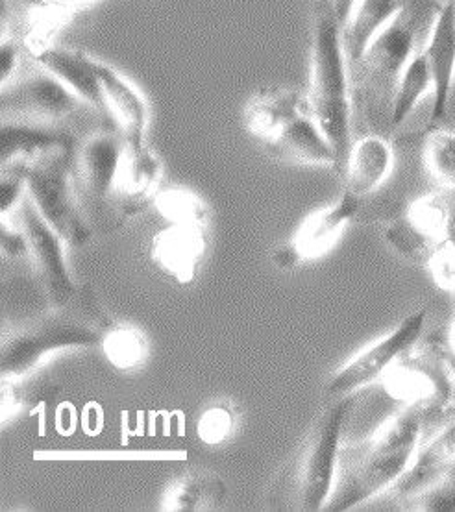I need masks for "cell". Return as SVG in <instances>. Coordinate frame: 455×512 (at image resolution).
I'll use <instances>...</instances> for the list:
<instances>
[{
    "mask_svg": "<svg viewBox=\"0 0 455 512\" xmlns=\"http://www.w3.org/2000/svg\"><path fill=\"white\" fill-rule=\"evenodd\" d=\"M208 228L193 224H169L150 244V259L171 280L187 285L197 278L208 256Z\"/></svg>",
    "mask_w": 455,
    "mask_h": 512,
    "instance_id": "cell-17",
    "label": "cell"
},
{
    "mask_svg": "<svg viewBox=\"0 0 455 512\" xmlns=\"http://www.w3.org/2000/svg\"><path fill=\"white\" fill-rule=\"evenodd\" d=\"M43 4L45 0H2V13H4V19L19 15L23 21H26Z\"/></svg>",
    "mask_w": 455,
    "mask_h": 512,
    "instance_id": "cell-35",
    "label": "cell"
},
{
    "mask_svg": "<svg viewBox=\"0 0 455 512\" xmlns=\"http://www.w3.org/2000/svg\"><path fill=\"white\" fill-rule=\"evenodd\" d=\"M28 189H26V176L23 172L2 171L0 182V217L12 220L21 204L25 202Z\"/></svg>",
    "mask_w": 455,
    "mask_h": 512,
    "instance_id": "cell-32",
    "label": "cell"
},
{
    "mask_svg": "<svg viewBox=\"0 0 455 512\" xmlns=\"http://www.w3.org/2000/svg\"><path fill=\"white\" fill-rule=\"evenodd\" d=\"M387 394L404 403L419 405L441 415L452 400L454 379L444 363L443 341L407 352L382 379Z\"/></svg>",
    "mask_w": 455,
    "mask_h": 512,
    "instance_id": "cell-9",
    "label": "cell"
},
{
    "mask_svg": "<svg viewBox=\"0 0 455 512\" xmlns=\"http://www.w3.org/2000/svg\"><path fill=\"white\" fill-rule=\"evenodd\" d=\"M428 320V309L422 307L404 318L393 331L372 342L354 355L345 365L339 366L324 385L328 400L357 396L359 392L382 381L407 352L419 344Z\"/></svg>",
    "mask_w": 455,
    "mask_h": 512,
    "instance_id": "cell-6",
    "label": "cell"
},
{
    "mask_svg": "<svg viewBox=\"0 0 455 512\" xmlns=\"http://www.w3.org/2000/svg\"><path fill=\"white\" fill-rule=\"evenodd\" d=\"M34 61L37 69L54 76L62 82L74 97L80 98L84 104L104 111L102 89H100L99 76L93 65V56L82 50L62 47L58 43L49 45L45 49L37 50L28 56Z\"/></svg>",
    "mask_w": 455,
    "mask_h": 512,
    "instance_id": "cell-20",
    "label": "cell"
},
{
    "mask_svg": "<svg viewBox=\"0 0 455 512\" xmlns=\"http://www.w3.org/2000/svg\"><path fill=\"white\" fill-rule=\"evenodd\" d=\"M76 148L67 132L52 128L47 122L4 119L0 137V167L2 171L25 174L28 169L47 163L71 161Z\"/></svg>",
    "mask_w": 455,
    "mask_h": 512,
    "instance_id": "cell-12",
    "label": "cell"
},
{
    "mask_svg": "<svg viewBox=\"0 0 455 512\" xmlns=\"http://www.w3.org/2000/svg\"><path fill=\"white\" fill-rule=\"evenodd\" d=\"M243 124L248 134L280 159L341 169L335 148L311 113L308 93L287 87L261 89L248 98Z\"/></svg>",
    "mask_w": 455,
    "mask_h": 512,
    "instance_id": "cell-4",
    "label": "cell"
},
{
    "mask_svg": "<svg viewBox=\"0 0 455 512\" xmlns=\"http://www.w3.org/2000/svg\"><path fill=\"white\" fill-rule=\"evenodd\" d=\"M422 159L437 187L455 193V130L435 128L426 132Z\"/></svg>",
    "mask_w": 455,
    "mask_h": 512,
    "instance_id": "cell-29",
    "label": "cell"
},
{
    "mask_svg": "<svg viewBox=\"0 0 455 512\" xmlns=\"http://www.w3.org/2000/svg\"><path fill=\"white\" fill-rule=\"evenodd\" d=\"M383 235L409 263L426 267L441 246L455 239V193L437 187L420 196Z\"/></svg>",
    "mask_w": 455,
    "mask_h": 512,
    "instance_id": "cell-7",
    "label": "cell"
},
{
    "mask_svg": "<svg viewBox=\"0 0 455 512\" xmlns=\"http://www.w3.org/2000/svg\"><path fill=\"white\" fill-rule=\"evenodd\" d=\"M154 208L169 224H193L204 228L210 226V206L202 196L185 187L161 189L154 200Z\"/></svg>",
    "mask_w": 455,
    "mask_h": 512,
    "instance_id": "cell-27",
    "label": "cell"
},
{
    "mask_svg": "<svg viewBox=\"0 0 455 512\" xmlns=\"http://www.w3.org/2000/svg\"><path fill=\"white\" fill-rule=\"evenodd\" d=\"M443 354H444V363L448 366V372H450V376L454 379L455 383V354L452 350H448L446 348V344L443 341Z\"/></svg>",
    "mask_w": 455,
    "mask_h": 512,
    "instance_id": "cell-38",
    "label": "cell"
},
{
    "mask_svg": "<svg viewBox=\"0 0 455 512\" xmlns=\"http://www.w3.org/2000/svg\"><path fill=\"white\" fill-rule=\"evenodd\" d=\"M272 263L280 270H293L295 267H298L302 261H300V257L296 254L295 248L291 246V243H287L274 250Z\"/></svg>",
    "mask_w": 455,
    "mask_h": 512,
    "instance_id": "cell-36",
    "label": "cell"
},
{
    "mask_svg": "<svg viewBox=\"0 0 455 512\" xmlns=\"http://www.w3.org/2000/svg\"><path fill=\"white\" fill-rule=\"evenodd\" d=\"M17 379H2V422H8L21 411L23 398Z\"/></svg>",
    "mask_w": 455,
    "mask_h": 512,
    "instance_id": "cell-34",
    "label": "cell"
},
{
    "mask_svg": "<svg viewBox=\"0 0 455 512\" xmlns=\"http://www.w3.org/2000/svg\"><path fill=\"white\" fill-rule=\"evenodd\" d=\"M67 307L52 309L47 317L37 318L6 337L0 361L2 379L21 381L36 372L50 355L102 344L106 331L100 324L104 318L76 315Z\"/></svg>",
    "mask_w": 455,
    "mask_h": 512,
    "instance_id": "cell-5",
    "label": "cell"
},
{
    "mask_svg": "<svg viewBox=\"0 0 455 512\" xmlns=\"http://www.w3.org/2000/svg\"><path fill=\"white\" fill-rule=\"evenodd\" d=\"M422 52L433 78L430 121L426 132L439 128L450 110L455 86V0H443L433 15Z\"/></svg>",
    "mask_w": 455,
    "mask_h": 512,
    "instance_id": "cell-14",
    "label": "cell"
},
{
    "mask_svg": "<svg viewBox=\"0 0 455 512\" xmlns=\"http://www.w3.org/2000/svg\"><path fill=\"white\" fill-rule=\"evenodd\" d=\"M2 39H0V86L6 89L19 80L26 54L21 36H17L10 28V23H2Z\"/></svg>",
    "mask_w": 455,
    "mask_h": 512,
    "instance_id": "cell-31",
    "label": "cell"
},
{
    "mask_svg": "<svg viewBox=\"0 0 455 512\" xmlns=\"http://www.w3.org/2000/svg\"><path fill=\"white\" fill-rule=\"evenodd\" d=\"M100 0H45V4L25 21L21 34L26 54L54 45L58 36L80 13L87 12Z\"/></svg>",
    "mask_w": 455,
    "mask_h": 512,
    "instance_id": "cell-24",
    "label": "cell"
},
{
    "mask_svg": "<svg viewBox=\"0 0 455 512\" xmlns=\"http://www.w3.org/2000/svg\"><path fill=\"white\" fill-rule=\"evenodd\" d=\"M93 65L99 76L104 111L117 124V132L128 145L147 143L150 108L141 89L106 61L93 58Z\"/></svg>",
    "mask_w": 455,
    "mask_h": 512,
    "instance_id": "cell-16",
    "label": "cell"
},
{
    "mask_svg": "<svg viewBox=\"0 0 455 512\" xmlns=\"http://www.w3.org/2000/svg\"><path fill=\"white\" fill-rule=\"evenodd\" d=\"M308 100L343 169L352 147V65L343 25L322 0H317L313 13Z\"/></svg>",
    "mask_w": 455,
    "mask_h": 512,
    "instance_id": "cell-3",
    "label": "cell"
},
{
    "mask_svg": "<svg viewBox=\"0 0 455 512\" xmlns=\"http://www.w3.org/2000/svg\"><path fill=\"white\" fill-rule=\"evenodd\" d=\"M433 93V78H431L430 65L422 49L413 54L406 69L400 74L393 97H391V113H389V126L391 130L400 128L417 110L420 102Z\"/></svg>",
    "mask_w": 455,
    "mask_h": 512,
    "instance_id": "cell-26",
    "label": "cell"
},
{
    "mask_svg": "<svg viewBox=\"0 0 455 512\" xmlns=\"http://www.w3.org/2000/svg\"><path fill=\"white\" fill-rule=\"evenodd\" d=\"M361 200L343 191L333 204L317 209L298 226L293 239L289 241L295 248L300 261H313L326 256L335 244L339 243L350 222L359 213Z\"/></svg>",
    "mask_w": 455,
    "mask_h": 512,
    "instance_id": "cell-19",
    "label": "cell"
},
{
    "mask_svg": "<svg viewBox=\"0 0 455 512\" xmlns=\"http://www.w3.org/2000/svg\"><path fill=\"white\" fill-rule=\"evenodd\" d=\"M409 4V0H359L356 10L343 28L346 52L352 69L369 49L374 37L393 21Z\"/></svg>",
    "mask_w": 455,
    "mask_h": 512,
    "instance_id": "cell-23",
    "label": "cell"
},
{
    "mask_svg": "<svg viewBox=\"0 0 455 512\" xmlns=\"http://www.w3.org/2000/svg\"><path fill=\"white\" fill-rule=\"evenodd\" d=\"M71 161L37 165L25 172L26 189L37 213L69 248L86 246L93 230L87 224L74 189Z\"/></svg>",
    "mask_w": 455,
    "mask_h": 512,
    "instance_id": "cell-8",
    "label": "cell"
},
{
    "mask_svg": "<svg viewBox=\"0 0 455 512\" xmlns=\"http://www.w3.org/2000/svg\"><path fill=\"white\" fill-rule=\"evenodd\" d=\"M235 411L228 402L211 403L197 422L198 439L206 446H219L234 433Z\"/></svg>",
    "mask_w": 455,
    "mask_h": 512,
    "instance_id": "cell-30",
    "label": "cell"
},
{
    "mask_svg": "<svg viewBox=\"0 0 455 512\" xmlns=\"http://www.w3.org/2000/svg\"><path fill=\"white\" fill-rule=\"evenodd\" d=\"M433 415L419 405H404L369 439L343 446L328 511H352L393 490L406 474L426 437Z\"/></svg>",
    "mask_w": 455,
    "mask_h": 512,
    "instance_id": "cell-1",
    "label": "cell"
},
{
    "mask_svg": "<svg viewBox=\"0 0 455 512\" xmlns=\"http://www.w3.org/2000/svg\"><path fill=\"white\" fill-rule=\"evenodd\" d=\"M163 163L160 156L143 145H128L124 148L121 167L113 187V200L124 219L137 217L154 204L161 191Z\"/></svg>",
    "mask_w": 455,
    "mask_h": 512,
    "instance_id": "cell-15",
    "label": "cell"
},
{
    "mask_svg": "<svg viewBox=\"0 0 455 512\" xmlns=\"http://www.w3.org/2000/svg\"><path fill=\"white\" fill-rule=\"evenodd\" d=\"M455 466V409L431 437H424L413 463L393 487L402 503L417 498Z\"/></svg>",
    "mask_w": 455,
    "mask_h": 512,
    "instance_id": "cell-18",
    "label": "cell"
},
{
    "mask_svg": "<svg viewBox=\"0 0 455 512\" xmlns=\"http://www.w3.org/2000/svg\"><path fill=\"white\" fill-rule=\"evenodd\" d=\"M443 341L444 344H446V348L452 350L455 354V322L448 328V331H446V337H444Z\"/></svg>",
    "mask_w": 455,
    "mask_h": 512,
    "instance_id": "cell-39",
    "label": "cell"
},
{
    "mask_svg": "<svg viewBox=\"0 0 455 512\" xmlns=\"http://www.w3.org/2000/svg\"><path fill=\"white\" fill-rule=\"evenodd\" d=\"M228 487L211 472H195L176 481L165 492L161 509L167 512L215 511L226 501Z\"/></svg>",
    "mask_w": 455,
    "mask_h": 512,
    "instance_id": "cell-25",
    "label": "cell"
},
{
    "mask_svg": "<svg viewBox=\"0 0 455 512\" xmlns=\"http://www.w3.org/2000/svg\"><path fill=\"white\" fill-rule=\"evenodd\" d=\"M419 17L417 12L407 4L402 12L383 28L369 49L357 61V74L361 82L372 93H383L393 97L394 87L413 54L419 50Z\"/></svg>",
    "mask_w": 455,
    "mask_h": 512,
    "instance_id": "cell-10",
    "label": "cell"
},
{
    "mask_svg": "<svg viewBox=\"0 0 455 512\" xmlns=\"http://www.w3.org/2000/svg\"><path fill=\"white\" fill-rule=\"evenodd\" d=\"M102 350L111 366L130 372L145 363L148 341L145 333L136 326H110L102 339Z\"/></svg>",
    "mask_w": 455,
    "mask_h": 512,
    "instance_id": "cell-28",
    "label": "cell"
},
{
    "mask_svg": "<svg viewBox=\"0 0 455 512\" xmlns=\"http://www.w3.org/2000/svg\"><path fill=\"white\" fill-rule=\"evenodd\" d=\"M393 169V143L380 134L363 135L352 143L343 163L345 191L363 200L389 180Z\"/></svg>",
    "mask_w": 455,
    "mask_h": 512,
    "instance_id": "cell-21",
    "label": "cell"
},
{
    "mask_svg": "<svg viewBox=\"0 0 455 512\" xmlns=\"http://www.w3.org/2000/svg\"><path fill=\"white\" fill-rule=\"evenodd\" d=\"M15 220L26 235L28 254L36 263L39 278L43 281L52 309L67 307L76 296V285L71 278L67 259H65L67 244L37 213L36 206L32 204L28 195L17 211V215L6 222H15Z\"/></svg>",
    "mask_w": 455,
    "mask_h": 512,
    "instance_id": "cell-11",
    "label": "cell"
},
{
    "mask_svg": "<svg viewBox=\"0 0 455 512\" xmlns=\"http://www.w3.org/2000/svg\"><path fill=\"white\" fill-rule=\"evenodd\" d=\"M322 2L332 10L333 15L337 17V21L345 28L350 15L356 10L359 0H322Z\"/></svg>",
    "mask_w": 455,
    "mask_h": 512,
    "instance_id": "cell-37",
    "label": "cell"
},
{
    "mask_svg": "<svg viewBox=\"0 0 455 512\" xmlns=\"http://www.w3.org/2000/svg\"><path fill=\"white\" fill-rule=\"evenodd\" d=\"M80 102L62 82L41 69L36 76L19 78L12 86L2 89L4 119L49 124L71 115Z\"/></svg>",
    "mask_w": 455,
    "mask_h": 512,
    "instance_id": "cell-13",
    "label": "cell"
},
{
    "mask_svg": "<svg viewBox=\"0 0 455 512\" xmlns=\"http://www.w3.org/2000/svg\"><path fill=\"white\" fill-rule=\"evenodd\" d=\"M124 148L126 141L119 132H99L91 135L78 150V174L93 198L108 200L113 196Z\"/></svg>",
    "mask_w": 455,
    "mask_h": 512,
    "instance_id": "cell-22",
    "label": "cell"
},
{
    "mask_svg": "<svg viewBox=\"0 0 455 512\" xmlns=\"http://www.w3.org/2000/svg\"><path fill=\"white\" fill-rule=\"evenodd\" d=\"M356 400L357 396L330 400L320 411L295 455L274 477L267 492L271 509L317 512L328 507L345 446L346 422Z\"/></svg>",
    "mask_w": 455,
    "mask_h": 512,
    "instance_id": "cell-2",
    "label": "cell"
},
{
    "mask_svg": "<svg viewBox=\"0 0 455 512\" xmlns=\"http://www.w3.org/2000/svg\"><path fill=\"white\" fill-rule=\"evenodd\" d=\"M433 281L448 293L455 294V239L441 246L426 265Z\"/></svg>",
    "mask_w": 455,
    "mask_h": 512,
    "instance_id": "cell-33",
    "label": "cell"
}]
</instances>
